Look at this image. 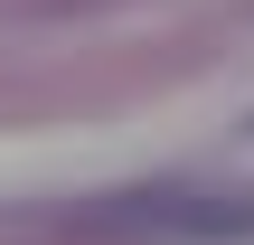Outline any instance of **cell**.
<instances>
[]
</instances>
